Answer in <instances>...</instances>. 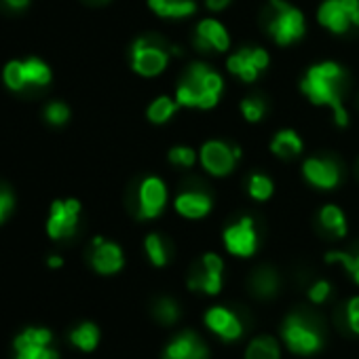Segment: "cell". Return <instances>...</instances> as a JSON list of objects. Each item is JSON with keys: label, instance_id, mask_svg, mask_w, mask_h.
Returning a JSON list of instances; mask_svg holds the SVG:
<instances>
[{"label": "cell", "instance_id": "cell-1", "mask_svg": "<svg viewBox=\"0 0 359 359\" xmlns=\"http://www.w3.org/2000/svg\"><path fill=\"white\" fill-rule=\"evenodd\" d=\"M342 81L344 72L334 62H321L306 70L300 89L315 106H330L338 127L348 123V114L342 106Z\"/></svg>", "mask_w": 359, "mask_h": 359}, {"label": "cell", "instance_id": "cell-2", "mask_svg": "<svg viewBox=\"0 0 359 359\" xmlns=\"http://www.w3.org/2000/svg\"><path fill=\"white\" fill-rule=\"evenodd\" d=\"M222 89H224L222 76L210 66H205L203 62H195L189 66V70L184 72L182 81L177 85L175 102L187 108L210 110L218 104Z\"/></svg>", "mask_w": 359, "mask_h": 359}, {"label": "cell", "instance_id": "cell-3", "mask_svg": "<svg viewBox=\"0 0 359 359\" xmlns=\"http://www.w3.org/2000/svg\"><path fill=\"white\" fill-rule=\"evenodd\" d=\"M271 5L275 7V15L269 24V32L273 34L275 43L285 47L300 41L306 30L304 15L296 7L283 3V0H271Z\"/></svg>", "mask_w": 359, "mask_h": 359}, {"label": "cell", "instance_id": "cell-4", "mask_svg": "<svg viewBox=\"0 0 359 359\" xmlns=\"http://www.w3.org/2000/svg\"><path fill=\"white\" fill-rule=\"evenodd\" d=\"M281 336H283L285 344L290 346V351L296 355H313L323 344L319 330L313 325V321H309L302 315H290L283 321Z\"/></svg>", "mask_w": 359, "mask_h": 359}, {"label": "cell", "instance_id": "cell-5", "mask_svg": "<svg viewBox=\"0 0 359 359\" xmlns=\"http://www.w3.org/2000/svg\"><path fill=\"white\" fill-rule=\"evenodd\" d=\"M317 22L334 34H344L351 26L359 28V0H323Z\"/></svg>", "mask_w": 359, "mask_h": 359}, {"label": "cell", "instance_id": "cell-6", "mask_svg": "<svg viewBox=\"0 0 359 359\" xmlns=\"http://www.w3.org/2000/svg\"><path fill=\"white\" fill-rule=\"evenodd\" d=\"M169 64V53L163 49L156 41L150 39H140L133 43L131 49V68L140 76H158Z\"/></svg>", "mask_w": 359, "mask_h": 359}, {"label": "cell", "instance_id": "cell-7", "mask_svg": "<svg viewBox=\"0 0 359 359\" xmlns=\"http://www.w3.org/2000/svg\"><path fill=\"white\" fill-rule=\"evenodd\" d=\"M79 214H81V203L76 199L55 201L51 205V214L47 220V235L55 241L72 237L79 226Z\"/></svg>", "mask_w": 359, "mask_h": 359}, {"label": "cell", "instance_id": "cell-8", "mask_svg": "<svg viewBox=\"0 0 359 359\" xmlns=\"http://www.w3.org/2000/svg\"><path fill=\"white\" fill-rule=\"evenodd\" d=\"M269 53L262 47H250V49H241L237 53H233L226 60V68L231 70V74L239 76L245 83H252L258 79V74L269 66Z\"/></svg>", "mask_w": 359, "mask_h": 359}, {"label": "cell", "instance_id": "cell-9", "mask_svg": "<svg viewBox=\"0 0 359 359\" xmlns=\"http://www.w3.org/2000/svg\"><path fill=\"white\" fill-rule=\"evenodd\" d=\"M199 156H201V165L212 175H229L235 169V158L241 156V150L239 148H231L224 142L212 140V142L203 144Z\"/></svg>", "mask_w": 359, "mask_h": 359}, {"label": "cell", "instance_id": "cell-10", "mask_svg": "<svg viewBox=\"0 0 359 359\" xmlns=\"http://www.w3.org/2000/svg\"><path fill=\"white\" fill-rule=\"evenodd\" d=\"M224 245H226V250L233 256L250 258L256 252V248H258V237H256L254 220L250 216H245L239 222L231 224L224 231Z\"/></svg>", "mask_w": 359, "mask_h": 359}, {"label": "cell", "instance_id": "cell-11", "mask_svg": "<svg viewBox=\"0 0 359 359\" xmlns=\"http://www.w3.org/2000/svg\"><path fill=\"white\" fill-rule=\"evenodd\" d=\"M222 271L224 262L218 254H205L201 260V269L193 273L189 279V287L205 294H218L222 290Z\"/></svg>", "mask_w": 359, "mask_h": 359}, {"label": "cell", "instance_id": "cell-12", "mask_svg": "<svg viewBox=\"0 0 359 359\" xmlns=\"http://www.w3.org/2000/svg\"><path fill=\"white\" fill-rule=\"evenodd\" d=\"M167 203V187L163 184V180L150 175L140 184V218L142 220H150L156 218Z\"/></svg>", "mask_w": 359, "mask_h": 359}, {"label": "cell", "instance_id": "cell-13", "mask_svg": "<svg viewBox=\"0 0 359 359\" xmlns=\"http://www.w3.org/2000/svg\"><path fill=\"white\" fill-rule=\"evenodd\" d=\"M302 173L313 187L323 191H332L340 182V169L332 158H306L302 165Z\"/></svg>", "mask_w": 359, "mask_h": 359}, {"label": "cell", "instance_id": "cell-14", "mask_svg": "<svg viewBox=\"0 0 359 359\" xmlns=\"http://www.w3.org/2000/svg\"><path fill=\"white\" fill-rule=\"evenodd\" d=\"M195 45L201 51L224 53L231 47V36L218 20H201L195 32Z\"/></svg>", "mask_w": 359, "mask_h": 359}, {"label": "cell", "instance_id": "cell-15", "mask_svg": "<svg viewBox=\"0 0 359 359\" xmlns=\"http://www.w3.org/2000/svg\"><path fill=\"white\" fill-rule=\"evenodd\" d=\"M123 252L116 243L104 241L102 237L93 239V252H91V266L100 275H114L123 269Z\"/></svg>", "mask_w": 359, "mask_h": 359}, {"label": "cell", "instance_id": "cell-16", "mask_svg": "<svg viewBox=\"0 0 359 359\" xmlns=\"http://www.w3.org/2000/svg\"><path fill=\"white\" fill-rule=\"evenodd\" d=\"M205 323H208V327L216 334V336H220L222 340H237V338H241V334H243V323H241V319L233 313V311H229V309H224V306H214V309H210L208 313H205Z\"/></svg>", "mask_w": 359, "mask_h": 359}, {"label": "cell", "instance_id": "cell-17", "mask_svg": "<svg viewBox=\"0 0 359 359\" xmlns=\"http://www.w3.org/2000/svg\"><path fill=\"white\" fill-rule=\"evenodd\" d=\"M163 359H208V346L195 332H182L167 344Z\"/></svg>", "mask_w": 359, "mask_h": 359}, {"label": "cell", "instance_id": "cell-18", "mask_svg": "<svg viewBox=\"0 0 359 359\" xmlns=\"http://www.w3.org/2000/svg\"><path fill=\"white\" fill-rule=\"evenodd\" d=\"M175 212L184 218L199 220L212 212V197L197 191H187L175 197Z\"/></svg>", "mask_w": 359, "mask_h": 359}, {"label": "cell", "instance_id": "cell-19", "mask_svg": "<svg viewBox=\"0 0 359 359\" xmlns=\"http://www.w3.org/2000/svg\"><path fill=\"white\" fill-rule=\"evenodd\" d=\"M148 7L156 15L171 18V20H182L197 11L195 0H148Z\"/></svg>", "mask_w": 359, "mask_h": 359}, {"label": "cell", "instance_id": "cell-20", "mask_svg": "<svg viewBox=\"0 0 359 359\" xmlns=\"http://www.w3.org/2000/svg\"><path fill=\"white\" fill-rule=\"evenodd\" d=\"M271 150L281 156V158H290V156H298L302 152V140L296 131L292 129H283L279 131L273 142H271Z\"/></svg>", "mask_w": 359, "mask_h": 359}, {"label": "cell", "instance_id": "cell-21", "mask_svg": "<svg viewBox=\"0 0 359 359\" xmlns=\"http://www.w3.org/2000/svg\"><path fill=\"white\" fill-rule=\"evenodd\" d=\"M70 342L76 348H81L85 353H91L97 346V342H100V330H97V325L95 323H89V321L76 325L70 332Z\"/></svg>", "mask_w": 359, "mask_h": 359}, {"label": "cell", "instance_id": "cell-22", "mask_svg": "<svg viewBox=\"0 0 359 359\" xmlns=\"http://www.w3.org/2000/svg\"><path fill=\"white\" fill-rule=\"evenodd\" d=\"M279 344L271 336H258L250 342L245 351V359H279Z\"/></svg>", "mask_w": 359, "mask_h": 359}, {"label": "cell", "instance_id": "cell-23", "mask_svg": "<svg viewBox=\"0 0 359 359\" xmlns=\"http://www.w3.org/2000/svg\"><path fill=\"white\" fill-rule=\"evenodd\" d=\"M24 68H26V81H28V89L32 87H47L51 83V70L49 66L39 60V57H28L24 62Z\"/></svg>", "mask_w": 359, "mask_h": 359}, {"label": "cell", "instance_id": "cell-24", "mask_svg": "<svg viewBox=\"0 0 359 359\" xmlns=\"http://www.w3.org/2000/svg\"><path fill=\"white\" fill-rule=\"evenodd\" d=\"M319 222L334 237H344L346 235V220H344V214H342V210L338 205H325L319 212Z\"/></svg>", "mask_w": 359, "mask_h": 359}, {"label": "cell", "instance_id": "cell-25", "mask_svg": "<svg viewBox=\"0 0 359 359\" xmlns=\"http://www.w3.org/2000/svg\"><path fill=\"white\" fill-rule=\"evenodd\" d=\"M180 104L175 102V100H171V97H167V95H161V97H156L150 106H148V121L150 123H154V125H163V123H167L173 114H175V108H177Z\"/></svg>", "mask_w": 359, "mask_h": 359}, {"label": "cell", "instance_id": "cell-26", "mask_svg": "<svg viewBox=\"0 0 359 359\" xmlns=\"http://www.w3.org/2000/svg\"><path fill=\"white\" fill-rule=\"evenodd\" d=\"M3 81L11 91H26L28 89V81H26V68L24 62L13 60L5 66L3 70Z\"/></svg>", "mask_w": 359, "mask_h": 359}, {"label": "cell", "instance_id": "cell-27", "mask_svg": "<svg viewBox=\"0 0 359 359\" xmlns=\"http://www.w3.org/2000/svg\"><path fill=\"white\" fill-rule=\"evenodd\" d=\"M53 342V334L47 327H26L15 340H13V348L18 346H28V344H51Z\"/></svg>", "mask_w": 359, "mask_h": 359}, {"label": "cell", "instance_id": "cell-28", "mask_svg": "<svg viewBox=\"0 0 359 359\" xmlns=\"http://www.w3.org/2000/svg\"><path fill=\"white\" fill-rule=\"evenodd\" d=\"M15 359H60V353L51 344H28L15 348Z\"/></svg>", "mask_w": 359, "mask_h": 359}, {"label": "cell", "instance_id": "cell-29", "mask_svg": "<svg viewBox=\"0 0 359 359\" xmlns=\"http://www.w3.org/2000/svg\"><path fill=\"white\" fill-rule=\"evenodd\" d=\"M144 248H146V254H148V258H150V262H152L154 266H165V264H167L169 252H167L165 241H163L158 235H148Z\"/></svg>", "mask_w": 359, "mask_h": 359}, {"label": "cell", "instance_id": "cell-30", "mask_svg": "<svg viewBox=\"0 0 359 359\" xmlns=\"http://www.w3.org/2000/svg\"><path fill=\"white\" fill-rule=\"evenodd\" d=\"M248 193L256 201H266L273 195V182L266 175H262V173H254V175H250Z\"/></svg>", "mask_w": 359, "mask_h": 359}, {"label": "cell", "instance_id": "cell-31", "mask_svg": "<svg viewBox=\"0 0 359 359\" xmlns=\"http://www.w3.org/2000/svg\"><path fill=\"white\" fill-rule=\"evenodd\" d=\"M254 292L256 294H260L262 298H269V296H273L275 292H277V285H279V281H277V275L273 273V271H269V269H262V271H258L256 275H254Z\"/></svg>", "mask_w": 359, "mask_h": 359}, {"label": "cell", "instance_id": "cell-32", "mask_svg": "<svg viewBox=\"0 0 359 359\" xmlns=\"http://www.w3.org/2000/svg\"><path fill=\"white\" fill-rule=\"evenodd\" d=\"M325 260L327 262H340L348 271V275L353 277V281L359 285V254L357 256H351V254H344V252H332V254L325 256Z\"/></svg>", "mask_w": 359, "mask_h": 359}, {"label": "cell", "instance_id": "cell-33", "mask_svg": "<svg viewBox=\"0 0 359 359\" xmlns=\"http://www.w3.org/2000/svg\"><path fill=\"white\" fill-rule=\"evenodd\" d=\"M241 112L250 123H258V121H262V116L266 112V106H264V102L260 97H245L241 102Z\"/></svg>", "mask_w": 359, "mask_h": 359}, {"label": "cell", "instance_id": "cell-34", "mask_svg": "<svg viewBox=\"0 0 359 359\" xmlns=\"http://www.w3.org/2000/svg\"><path fill=\"white\" fill-rule=\"evenodd\" d=\"M45 118H47V123H49V125L62 127V125H66V123H68V118H70V110H68V106H66V104H62V102H51V104L45 108Z\"/></svg>", "mask_w": 359, "mask_h": 359}, {"label": "cell", "instance_id": "cell-35", "mask_svg": "<svg viewBox=\"0 0 359 359\" xmlns=\"http://www.w3.org/2000/svg\"><path fill=\"white\" fill-rule=\"evenodd\" d=\"M169 161L173 165H180V167H193L195 161H197V154L189 146H175V148L169 150Z\"/></svg>", "mask_w": 359, "mask_h": 359}, {"label": "cell", "instance_id": "cell-36", "mask_svg": "<svg viewBox=\"0 0 359 359\" xmlns=\"http://www.w3.org/2000/svg\"><path fill=\"white\" fill-rule=\"evenodd\" d=\"M154 313L158 317V321L163 323H173L177 319V304L171 298H161L154 306Z\"/></svg>", "mask_w": 359, "mask_h": 359}, {"label": "cell", "instance_id": "cell-37", "mask_svg": "<svg viewBox=\"0 0 359 359\" xmlns=\"http://www.w3.org/2000/svg\"><path fill=\"white\" fill-rule=\"evenodd\" d=\"M15 208V197L9 189H0V224L7 222V218L13 214Z\"/></svg>", "mask_w": 359, "mask_h": 359}, {"label": "cell", "instance_id": "cell-38", "mask_svg": "<svg viewBox=\"0 0 359 359\" xmlns=\"http://www.w3.org/2000/svg\"><path fill=\"white\" fill-rule=\"evenodd\" d=\"M346 323H348V327L359 336V296L353 298V300L346 304Z\"/></svg>", "mask_w": 359, "mask_h": 359}, {"label": "cell", "instance_id": "cell-39", "mask_svg": "<svg viewBox=\"0 0 359 359\" xmlns=\"http://www.w3.org/2000/svg\"><path fill=\"white\" fill-rule=\"evenodd\" d=\"M330 292H332V287H330V283L327 281H317L315 285H311V290H309V298L313 300V302H325L327 300V296H330Z\"/></svg>", "mask_w": 359, "mask_h": 359}, {"label": "cell", "instance_id": "cell-40", "mask_svg": "<svg viewBox=\"0 0 359 359\" xmlns=\"http://www.w3.org/2000/svg\"><path fill=\"white\" fill-rule=\"evenodd\" d=\"M3 3H5L11 11H24V9H28L30 0H3Z\"/></svg>", "mask_w": 359, "mask_h": 359}, {"label": "cell", "instance_id": "cell-41", "mask_svg": "<svg viewBox=\"0 0 359 359\" xmlns=\"http://www.w3.org/2000/svg\"><path fill=\"white\" fill-rule=\"evenodd\" d=\"M229 3H231V0H208V9H212V11H222V9L229 7Z\"/></svg>", "mask_w": 359, "mask_h": 359}, {"label": "cell", "instance_id": "cell-42", "mask_svg": "<svg viewBox=\"0 0 359 359\" xmlns=\"http://www.w3.org/2000/svg\"><path fill=\"white\" fill-rule=\"evenodd\" d=\"M62 264H64V260H62L60 256H51V258H49V266H51V269H60Z\"/></svg>", "mask_w": 359, "mask_h": 359}, {"label": "cell", "instance_id": "cell-43", "mask_svg": "<svg viewBox=\"0 0 359 359\" xmlns=\"http://www.w3.org/2000/svg\"><path fill=\"white\" fill-rule=\"evenodd\" d=\"M91 3H106V0H91Z\"/></svg>", "mask_w": 359, "mask_h": 359}]
</instances>
